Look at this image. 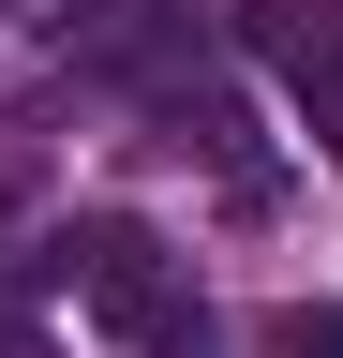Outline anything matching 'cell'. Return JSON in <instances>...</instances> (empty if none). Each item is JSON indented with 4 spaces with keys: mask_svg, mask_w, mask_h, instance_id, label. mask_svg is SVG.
I'll use <instances>...</instances> for the list:
<instances>
[{
    "mask_svg": "<svg viewBox=\"0 0 343 358\" xmlns=\"http://www.w3.org/2000/svg\"><path fill=\"white\" fill-rule=\"evenodd\" d=\"M45 284H75V299H90V329L135 343V358H209V343H224V329H209L194 254H164L135 209H75L60 239H45Z\"/></svg>",
    "mask_w": 343,
    "mask_h": 358,
    "instance_id": "obj_1",
    "label": "cell"
},
{
    "mask_svg": "<svg viewBox=\"0 0 343 358\" xmlns=\"http://www.w3.org/2000/svg\"><path fill=\"white\" fill-rule=\"evenodd\" d=\"M239 45L284 75V105L343 150V0H254V15H239Z\"/></svg>",
    "mask_w": 343,
    "mask_h": 358,
    "instance_id": "obj_2",
    "label": "cell"
},
{
    "mask_svg": "<svg viewBox=\"0 0 343 358\" xmlns=\"http://www.w3.org/2000/svg\"><path fill=\"white\" fill-rule=\"evenodd\" d=\"M254 358H343V313L328 299H284L269 329H254Z\"/></svg>",
    "mask_w": 343,
    "mask_h": 358,
    "instance_id": "obj_3",
    "label": "cell"
},
{
    "mask_svg": "<svg viewBox=\"0 0 343 358\" xmlns=\"http://www.w3.org/2000/svg\"><path fill=\"white\" fill-rule=\"evenodd\" d=\"M0 358H30V299H15V254H0Z\"/></svg>",
    "mask_w": 343,
    "mask_h": 358,
    "instance_id": "obj_4",
    "label": "cell"
}]
</instances>
